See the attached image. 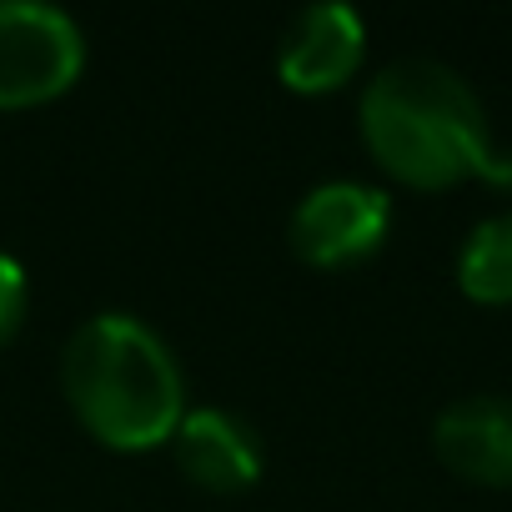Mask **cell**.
<instances>
[{
	"label": "cell",
	"instance_id": "obj_1",
	"mask_svg": "<svg viewBox=\"0 0 512 512\" xmlns=\"http://www.w3.org/2000/svg\"><path fill=\"white\" fill-rule=\"evenodd\" d=\"M367 151L407 186L442 191L467 176L512 186V156L497 151L482 96L472 81L437 56L387 61L357 101Z\"/></svg>",
	"mask_w": 512,
	"mask_h": 512
},
{
	"label": "cell",
	"instance_id": "obj_2",
	"mask_svg": "<svg viewBox=\"0 0 512 512\" xmlns=\"http://www.w3.org/2000/svg\"><path fill=\"white\" fill-rule=\"evenodd\" d=\"M61 387L81 427L116 452L171 442L186 412V372L136 312L86 317L61 347Z\"/></svg>",
	"mask_w": 512,
	"mask_h": 512
},
{
	"label": "cell",
	"instance_id": "obj_3",
	"mask_svg": "<svg viewBox=\"0 0 512 512\" xmlns=\"http://www.w3.org/2000/svg\"><path fill=\"white\" fill-rule=\"evenodd\" d=\"M86 66V31L56 0H0V106L61 96Z\"/></svg>",
	"mask_w": 512,
	"mask_h": 512
},
{
	"label": "cell",
	"instance_id": "obj_4",
	"mask_svg": "<svg viewBox=\"0 0 512 512\" xmlns=\"http://www.w3.org/2000/svg\"><path fill=\"white\" fill-rule=\"evenodd\" d=\"M392 231V196L362 176H327L302 191L287 216V241L322 272L357 267Z\"/></svg>",
	"mask_w": 512,
	"mask_h": 512
},
{
	"label": "cell",
	"instance_id": "obj_5",
	"mask_svg": "<svg viewBox=\"0 0 512 512\" xmlns=\"http://www.w3.org/2000/svg\"><path fill=\"white\" fill-rule=\"evenodd\" d=\"M367 56V21L347 0H307L277 36V76L292 91H337Z\"/></svg>",
	"mask_w": 512,
	"mask_h": 512
},
{
	"label": "cell",
	"instance_id": "obj_6",
	"mask_svg": "<svg viewBox=\"0 0 512 512\" xmlns=\"http://www.w3.org/2000/svg\"><path fill=\"white\" fill-rule=\"evenodd\" d=\"M176 462L191 482L211 487V492H246L256 477L267 472V442L241 412L201 402L186 407L176 432H171Z\"/></svg>",
	"mask_w": 512,
	"mask_h": 512
},
{
	"label": "cell",
	"instance_id": "obj_7",
	"mask_svg": "<svg viewBox=\"0 0 512 512\" xmlns=\"http://www.w3.org/2000/svg\"><path fill=\"white\" fill-rule=\"evenodd\" d=\"M432 452L477 487H512V392H472L437 412Z\"/></svg>",
	"mask_w": 512,
	"mask_h": 512
},
{
	"label": "cell",
	"instance_id": "obj_8",
	"mask_svg": "<svg viewBox=\"0 0 512 512\" xmlns=\"http://www.w3.org/2000/svg\"><path fill=\"white\" fill-rule=\"evenodd\" d=\"M457 287L482 307L512 302V206L482 216L457 246Z\"/></svg>",
	"mask_w": 512,
	"mask_h": 512
},
{
	"label": "cell",
	"instance_id": "obj_9",
	"mask_svg": "<svg viewBox=\"0 0 512 512\" xmlns=\"http://www.w3.org/2000/svg\"><path fill=\"white\" fill-rule=\"evenodd\" d=\"M26 307H31V277H26V267H21V256L0 251V347L21 332Z\"/></svg>",
	"mask_w": 512,
	"mask_h": 512
}]
</instances>
